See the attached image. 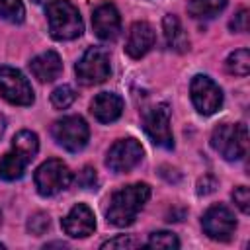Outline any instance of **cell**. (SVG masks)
I'll return each mask as SVG.
<instances>
[{
    "instance_id": "1",
    "label": "cell",
    "mask_w": 250,
    "mask_h": 250,
    "mask_svg": "<svg viewBox=\"0 0 250 250\" xmlns=\"http://www.w3.org/2000/svg\"><path fill=\"white\" fill-rule=\"evenodd\" d=\"M148 197H150V186L145 182L129 184V186L117 189L109 199V207L105 213L107 223H111L113 227L133 225L139 211L148 201Z\"/></svg>"
},
{
    "instance_id": "2",
    "label": "cell",
    "mask_w": 250,
    "mask_h": 250,
    "mask_svg": "<svg viewBox=\"0 0 250 250\" xmlns=\"http://www.w3.org/2000/svg\"><path fill=\"white\" fill-rule=\"evenodd\" d=\"M47 21L51 37L57 41L76 39L84 31L80 12L70 0H51L47 4Z\"/></svg>"
},
{
    "instance_id": "3",
    "label": "cell",
    "mask_w": 250,
    "mask_h": 250,
    "mask_svg": "<svg viewBox=\"0 0 250 250\" xmlns=\"http://www.w3.org/2000/svg\"><path fill=\"white\" fill-rule=\"evenodd\" d=\"M211 146L225 160H238L248 148V131L244 123H221L211 133Z\"/></svg>"
},
{
    "instance_id": "4",
    "label": "cell",
    "mask_w": 250,
    "mask_h": 250,
    "mask_svg": "<svg viewBox=\"0 0 250 250\" xmlns=\"http://www.w3.org/2000/svg\"><path fill=\"white\" fill-rule=\"evenodd\" d=\"M51 135L57 141V145H61L68 152H78L88 145L90 129H88V123L84 121V117L64 115L53 123Z\"/></svg>"
},
{
    "instance_id": "5",
    "label": "cell",
    "mask_w": 250,
    "mask_h": 250,
    "mask_svg": "<svg viewBox=\"0 0 250 250\" xmlns=\"http://www.w3.org/2000/svg\"><path fill=\"white\" fill-rule=\"evenodd\" d=\"M35 188L43 197H51L62 189H66L72 182V172L70 168L59 160V158H49L45 160L37 170H35Z\"/></svg>"
},
{
    "instance_id": "6",
    "label": "cell",
    "mask_w": 250,
    "mask_h": 250,
    "mask_svg": "<svg viewBox=\"0 0 250 250\" xmlns=\"http://www.w3.org/2000/svg\"><path fill=\"white\" fill-rule=\"evenodd\" d=\"M78 80L84 86H94V84H102L109 78L111 72V64H109V53L104 47H90L80 61L74 66Z\"/></svg>"
},
{
    "instance_id": "7",
    "label": "cell",
    "mask_w": 250,
    "mask_h": 250,
    "mask_svg": "<svg viewBox=\"0 0 250 250\" xmlns=\"http://www.w3.org/2000/svg\"><path fill=\"white\" fill-rule=\"evenodd\" d=\"M0 96L14 105H31L35 100L33 88L23 72L6 64L0 66Z\"/></svg>"
},
{
    "instance_id": "8",
    "label": "cell",
    "mask_w": 250,
    "mask_h": 250,
    "mask_svg": "<svg viewBox=\"0 0 250 250\" xmlns=\"http://www.w3.org/2000/svg\"><path fill=\"white\" fill-rule=\"evenodd\" d=\"M143 127L150 141L162 148L174 146V137L170 129V107L168 104H156L143 111Z\"/></svg>"
},
{
    "instance_id": "9",
    "label": "cell",
    "mask_w": 250,
    "mask_h": 250,
    "mask_svg": "<svg viewBox=\"0 0 250 250\" xmlns=\"http://www.w3.org/2000/svg\"><path fill=\"white\" fill-rule=\"evenodd\" d=\"M189 94H191L193 107L201 115H213L223 105V90L215 80H211L205 74H197L191 78Z\"/></svg>"
},
{
    "instance_id": "10",
    "label": "cell",
    "mask_w": 250,
    "mask_h": 250,
    "mask_svg": "<svg viewBox=\"0 0 250 250\" xmlns=\"http://www.w3.org/2000/svg\"><path fill=\"white\" fill-rule=\"evenodd\" d=\"M143 154L145 150L137 139H131V137L119 139L109 146L105 156V166L115 174H125V172H131L143 160Z\"/></svg>"
},
{
    "instance_id": "11",
    "label": "cell",
    "mask_w": 250,
    "mask_h": 250,
    "mask_svg": "<svg viewBox=\"0 0 250 250\" xmlns=\"http://www.w3.org/2000/svg\"><path fill=\"white\" fill-rule=\"evenodd\" d=\"M201 227L209 238L227 242V240H230V236L236 229V219H234V213L227 205H213L203 213Z\"/></svg>"
},
{
    "instance_id": "12",
    "label": "cell",
    "mask_w": 250,
    "mask_h": 250,
    "mask_svg": "<svg viewBox=\"0 0 250 250\" xmlns=\"http://www.w3.org/2000/svg\"><path fill=\"white\" fill-rule=\"evenodd\" d=\"M92 27H94V33L102 41H113V39H117V35L121 31V16H119V10L111 2H104V4L96 6L94 8V14H92Z\"/></svg>"
},
{
    "instance_id": "13",
    "label": "cell",
    "mask_w": 250,
    "mask_h": 250,
    "mask_svg": "<svg viewBox=\"0 0 250 250\" xmlns=\"http://www.w3.org/2000/svg\"><path fill=\"white\" fill-rule=\"evenodd\" d=\"M62 230L72 238H86L96 230V217L94 211L86 203H76L68 215L61 221Z\"/></svg>"
},
{
    "instance_id": "14",
    "label": "cell",
    "mask_w": 250,
    "mask_h": 250,
    "mask_svg": "<svg viewBox=\"0 0 250 250\" xmlns=\"http://www.w3.org/2000/svg\"><path fill=\"white\" fill-rule=\"evenodd\" d=\"M154 41H156V33L152 29V25L146 23V21H135L129 27L125 53L131 59H141L154 47Z\"/></svg>"
},
{
    "instance_id": "15",
    "label": "cell",
    "mask_w": 250,
    "mask_h": 250,
    "mask_svg": "<svg viewBox=\"0 0 250 250\" xmlns=\"http://www.w3.org/2000/svg\"><path fill=\"white\" fill-rule=\"evenodd\" d=\"M90 111L100 123H113L123 113V100L113 92H100L92 100Z\"/></svg>"
},
{
    "instance_id": "16",
    "label": "cell",
    "mask_w": 250,
    "mask_h": 250,
    "mask_svg": "<svg viewBox=\"0 0 250 250\" xmlns=\"http://www.w3.org/2000/svg\"><path fill=\"white\" fill-rule=\"evenodd\" d=\"M29 70L39 82H53L62 72V61L57 51H45L29 61Z\"/></svg>"
},
{
    "instance_id": "17",
    "label": "cell",
    "mask_w": 250,
    "mask_h": 250,
    "mask_svg": "<svg viewBox=\"0 0 250 250\" xmlns=\"http://www.w3.org/2000/svg\"><path fill=\"white\" fill-rule=\"evenodd\" d=\"M162 29H164V39L166 45L170 49H174L176 53H186L189 49V39L188 33L184 31L180 20L174 14H166L162 20Z\"/></svg>"
},
{
    "instance_id": "18",
    "label": "cell",
    "mask_w": 250,
    "mask_h": 250,
    "mask_svg": "<svg viewBox=\"0 0 250 250\" xmlns=\"http://www.w3.org/2000/svg\"><path fill=\"white\" fill-rule=\"evenodd\" d=\"M12 150H16L29 164L35 158L37 150H39V139H37V135L33 131H27V129L16 133V137L12 139Z\"/></svg>"
},
{
    "instance_id": "19",
    "label": "cell",
    "mask_w": 250,
    "mask_h": 250,
    "mask_svg": "<svg viewBox=\"0 0 250 250\" xmlns=\"http://www.w3.org/2000/svg\"><path fill=\"white\" fill-rule=\"evenodd\" d=\"M227 8V0H188V14L195 20H211Z\"/></svg>"
},
{
    "instance_id": "20",
    "label": "cell",
    "mask_w": 250,
    "mask_h": 250,
    "mask_svg": "<svg viewBox=\"0 0 250 250\" xmlns=\"http://www.w3.org/2000/svg\"><path fill=\"white\" fill-rule=\"evenodd\" d=\"M25 166H27V162L16 150H10L0 160V178L6 180V182L20 180L23 176V172H25Z\"/></svg>"
},
{
    "instance_id": "21",
    "label": "cell",
    "mask_w": 250,
    "mask_h": 250,
    "mask_svg": "<svg viewBox=\"0 0 250 250\" xmlns=\"http://www.w3.org/2000/svg\"><path fill=\"white\" fill-rule=\"evenodd\" d=\"M225 66L234 76H246L250 72V53H248V49H238V51L230 53L227 57Z\"/></svg>"
},
{
    "instance_id": "22",
    "label": "cell",
    "mask_w": 250,
    "mask_h": 250,
    "mask_svg": "<svg viewBox=\"0 0 250 250\" xmlns=\"http://www.w3.org/2000/svg\"><path fill=\"white\" fill-rule=\"evenodd\" d=\"M0 18L10 23H21L25 18V6L21 0H0Z\"/></svg>"
},
{
    "instance_id": "23",
    "label": "cell",
    "mask_w": 250,
    "mask_h": 250,
    "mask_svg": "<svg viewBox=\"0 0 250 250\" xmlns=\"http://www.w3.org/2000/svg\"><path fill=\"white\" fill-rule=\"evenodd\" d=\"M145 246H148V248H180V240L170 230H156V232H150Z\"/></svg>"
},
{
    "instance_id": "24",
    "label": "cell",
    "mask_w": 250,
    "mask_h": 250,
    "mask_svg": "<svg viewBox=\"0 0 250 250\" xmlns=\"http://www.w3.org/2000/svg\"><path fill=\"white\" fill-rule=\"evenodd\" d=\"M74 100H76V92H74V88L68 86V84H62V86L55 88L53 94H51V104H53V107H57V109H66Z\"/></svg>"
},
{
    "instance_id": "25",
    "label": "cell",
    "mask_w": 250,
    "mask_h": 250,
    "mask_svg": "<svg viewBox=\"0 0 250 250\" xmlns=\"http://www.w3.org/2000/svg\"><path fill=\"white\" fill-rule=\"evenodd\" d=\"M139 246H143V242L139 238H135L133 234H119L102 244V248H121V250H131V248H139Z\"/></svg>"
},
{
    "instance_id": "26",
    "label": "cell",
    "mask_w": 250,
    "mask_h": 250,
    "mask_svg": "<svg viewBox=\"0 0 250 250\" xmlns=\"http://www.w3.org/2000/svg\"><path fill=\"white\" fill-rule=\"evenodd\" d=\"M51 225V219L47 213H35L33 217H29L27 221V230L31 234H43Z\"/></svg>"
},
{
    "instance_id": "27",
    "label": "cell",
    "mask_w": 250,
    "mask_h": 250,
    "mask_svg": "<svg viewBox=\"0 0 250 250\" xmlns=\"http://www.w3.org/2000/svg\"><path fill=\"white\" fill-rule=\"evenodd\" d=\"M232 201H234V205H236L244 215L250 213V191H248L246 186L234 188V191H232Z\"/></svg>"
},
{
    "instance_id": "28",
    "label": "cell",
    "mask_w": 250,
    "mask_h": 250,
    "mask_svg": "<svg viewBox=\"0 0 250 250\" xmlns=\"http://www.w3.org/2000/svg\"><path fill=\"white\" fill-rule=\"evenodd\" d=\"M230 29L232 31H238V33H244L246 29H248V10L246 8H240L236 14H234V18L230 20Z\"/></svg>"
},
{
    "instance_id": "29",
    "label": "cell",
    "mask_w": 250,
    "mask_h": 250,
    "mask_svg": "<svg viewBox=\"0 0 250 250\" xmlns=\"http://www.w3.org/2000/svg\"><path fill=\"white\" fill-rule=\"evenodd\" d=\"M78 184H80L82 188H86V189H92V188H96V184H98V176H96V170H94V168H90V166H86V168L80 172Z\"/></svg>"
},
{
    "instance_id": "30",
    "label": "cell",
    "mask_w": 250,
    "mask_h": 250,
    "mask_svg": "<svg viewBox=\"0 0 250 250\" xmlns=\"http://www.w3.org/2000/svg\"><path fill=\"white\" fill-rule=\"evenodd\" d=\"M217 188V180L213 176H203L199 182H197V193L201 195H207V193H213Z\"/></svg>"
},
{
    "instance_id": "31",
    "label": "cell",
    "mask_w": 250,
    "mask_h": 250,
    "mask_svg": "<svg viewBox=\"0 0 250 250\" xmlns=\"http://www.w3.org/2000/svg\"><path fill=\"white\" fill-rule=\"evenodd\" d=\"M0 248H4V244H2V242H0Z\"/></svg>"
},
{
    "instance_id": "32",
    "label": "cell",
    "mask_w": 250,
    "mask_h": 250,
    "mask_svg": "<svg viewBox=\"0 0 250 250\" xmlns=\"http://www.w3.org/2000/svg\"><path fill=\"white\" fill-rule=\"evenodd\" d=\"M0 223H2V213H0Z\"/></svg>"
},
{
    "instance_id": "33",
    "label": "cell",
    "mask_w": 250,
    "mask_h": 250,
    "mask_svg": "<svg viewBox=\"0 0 250 250\" xmlns=\"http://www.w3.org/2000/svg\"><path fill=\"white\" fill-rule=\"evenodd\" d=\"M31 2H41V0H31Z\"/></svg>"
}]
</instances>
